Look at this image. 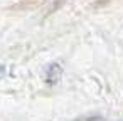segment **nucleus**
I'll list each match as a JSON object with an SVG mask.
<instances>
[{
    "label": "nucleus",
    "instance_id": "obj_2",
    "mask_svg": "<svg viewBox=\"0 0 123 121\" xmlns=\"http://www.w3.org/2000/svg\"><path fill=\"white\" fill-rule=\"evenodd\" d=\"M88 121H93V119H88Z\"/></svg>",
    "mask_w": 123,
    "mask_h": 121
},
{
    "label": "nucleus",
    "instance_id": "obj_1",
    "mask_svg": "<svg viewBox=\"0 0 123 121\" xmlns=\"http://www.w3.org/2000/svg\"><path fill=\"white\" fill-rule=\"evenodd\" d=\"M2 74H4V67H0V77H2Z\"/></svg>",
    "mask_w": 123,
    "mask_h": 121
}]
</instances>
